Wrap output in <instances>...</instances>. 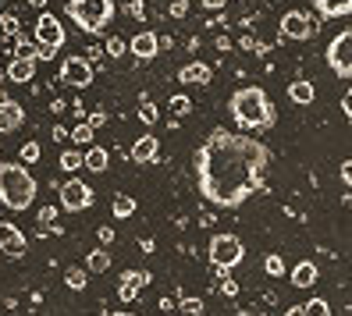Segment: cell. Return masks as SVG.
Segmentation results:
<instances>
[{
  "label": "cell",
  "instance_id": "6da1fadb",
  "mask_svg": "<svg viewBox=\"0 0 352 316\" xmlns=\"http://www.w3.org/2000/svg\"><path fill=\"white\" fill-rule=\"evenodd\" d=\"M267 146L256 142L250 132L214 128L206 142L196 150V188L214 206L232 210L245 203L263 181L267 171Z\"/></svg>",
  "mask_w": 352,
  "mask_h": 316
},
{
  "label": "cell",
  "instance_id": "7a4b0ae2",
  "mask_svg": "<svg viewBox=\"0 0 352 316\" xmlns=\"http://www.w3.org/2000/svg\"><path fill=\"white\" fill-rule=\"evenodd\" d=\"M228 111H232V117L242 132H260V128H271L274 124V107L260 86H242L228 100Z\"/></svg>",
  "mask_w": 352,
  "mask_h": 316
},
{
  "label": "cell",
  "instance_id": "3957f363",
  "mask_svg": "<svg viewBox=\"0 0 352 316\" xmlns=\"http://www.w3.org/2000/svg\"><path fill=\"white\" fill-rule=\"evenodd\" d=\"M36 178L29 171V163H0V203L8 210H25L36 199Z\"/></svg>",
  "mask_w": 352,
  "mask_h": 316
},
{
  "label": "cell",
  "instance_id": "277c9868",
  "mask_svg": "<svg viewBox=\"0 0 352 316\" xmlns=\"http://www.w3.org/2000/svg\"><path fill=\"white\" fill-rule=\"evenodd\" d=\"M65 11L82 32H103L114 18V0H68Z\"/></svg>",
  "mask_w": 352,
  "mask_h": 316
},
{
  "label": "cell",
  "instance_id": "5b68a950",
  "mask_svg": "<svg viewBox=\"0 0 352 316\" xmlns=\"http://www.w3.org/2000/svg\"><path fill=\"white\" fill-rule=\"evenodd\" d=\"M327 68L342 78H352V29L338 32L327 43Z\"/></svg>",
  "mask_w": 352,
  "mask_h": 316
},
{
  "label": "cell",
  "instance_id": "8992f818",
  "mask_svg": "<svg viewBox=\"0 0 352 316\" xmlns=\"http://www.w3.org/2000/svg\"><path fill=\"white\" fill-rule=\"evenodd\" d=\"M65 25H60V18L57 14H50V11H43L36 18V43H39V50H47V54H54V50H60L65 47Z\"/></svg>",
  "mask_w": 352,
  "mask_h": 316
},
{
  "label": "cell",
  "instance_id": "52a82bcc",
  "mask_svg": "<svg viewBox=\"0 0 352 316\" xmlns=\"http://www.w3.org/2000/svg\"><path fill=\"white\" fill-rule=\"evenodd\" d=\"M93 60L89 57H82V54H75V57H65V65H60V86H72V89H86V86H93Z\"/></svg>",
  "mask_w": 352,
  "mask_h": 316
},
{
  "label": "cell",
  "instance_id": "ba28073f",
  "mask_svg": "<svg viewBox=\"0 0 352 316\" xmlns=\"http://www.w3.org/2000/svg\"><path fill=\"white\" fill-rule=\"evenodd\" d=\"M210 260L221 270H232L242 263V242L235 235H214L210 238Z\"/></svg>",
  "mask_w": 352,
  "mask_h": 316
},
{
  "label": "cell",
  "instance_id": "9c48e42d",
  "mask_svg": "<svg viewBox=\"0 0 352 316\" xmlns=\"http://www.w3.org/2000/svg\"><path fill=\"white\" fill-rule=\"evenodd\" d=\"M60 206L68 210V214H82V210L93 206V188L82 181V178H72L60 185Z\"/></svg>",
  "mask_w": 352,
  "mask_h": 316
},
{
  "label": "cell",
  "instance_id": "30bf717a",
  "mask_svg": "<svg viewBox=\"0 0 352 316\" xmlns=\"http://www.w3.org/2000/svg\"><path fill=\"white\" fill-rule=\"evenodd\" d=\"M281 32H285L288 39H299V43H302V39H309V36L317 32V22H314L306 11H288V14L281 18Z\"/></svg>",
  "mask_w": 352,
  "mask_h": 316
},
{
  "label": "cell",
  "instance_id": "8fae6325",
  "mask_svg": "<svg viewBox=\"0 0 352 316\" xmlns=\"http://www.w3.org/2000/svg\"><path fill=\"white\" fill-rule=\"evenodd\" d=\"M25 249H29V242H25L22 231L11 221H0V252H8V256H25Z\"/></svg>",
  "mask_w": 352,
  "mask_h": 316
},
{
  "label": "cell",
  "instance_id": "7c38bea8",
  "mask_svg": "<svg viewBox=\"0 0 352 316\" xmlns=\"http://www.w3.org/2000/svg\"><path fill=\"white\" fill-rule=\"evenodd\" d=\"M129 50H132L139 60H153L157 50H160V36L150 32V29H142V32H135V39L129 43Z\"/></svg>",
  "mask_w": 352,
  "mask_h": 316
},
{
  "label": "cell",
  "instance_id": "4fadbf2b",
  "mask_svg": "<svg viewBox=\"0 0 352 316\" xmlns=\"http://www.w3.org/2000/svg\"><path fill=\"white\" fill-rule=\"evenodd\" d=\"M22 121H25L22 103H14V100H0V132H14V128H22Z\"/></svg>",
  "mask_w": 352,
  "mask_h": 316
},
{
  "label": "cell",
  "instance_id": "5bb4252c",
  "mask_svg": "<svg viewBox=\"0 0 352 316\" xmlns=\"http://www.w3.org/2000/svg\"><path fill=\"white\" fill-rule=\"evenodd\" d=\"M210 78H214V71L206 68V65H199V60H192V65H185V68L178 71L182 86H210Z\"/></svg>",
  "mask_w": 352,
  "mask_h": 316
},
{
  "label": "cell",
  "instance_id": "9a60e30c",
  "mask_svg": "<svg viewBox=\"0 0 352 316\" xmlns=\"http://www.w3.org/2000/svg\"><path fill=\"white\" fill-rule=\"evenodd\" d=\"M36 60H39V57H14L11 65H8V78L18 82V86L32 82V75H36Z\"/></svg>",
  "mask_w": 352,
  "mask_h": 316
},
{
  "label": "cell",
  "instance_id": "2e32d148",
  "mask_svg": "<svg viewBox=\"0 0 352 316\" xmlns=\"http://www.w3.org/2000/svg\"><path fill=\"white\" fill-rule=\"evenodd\" d=\"M320 18H345L352 14V0H314Z\"/></svg>",
  "mask_w": 352,
  "mask_h": 316
},
{
  "label": "cell",
  "instance_id": "e0dca14e",
  "mask_svg": "<svg viewBox=\"0 0 352 316\" xmlns=\"http://www.w3.org/2000/svg\"><path fill=\"white\" fill-rule=\"evenodd\" d=\"M157 135H139L135 139V146H132V160H139V163H150V160H157Z\"/></svg>",
  "mask_w": 352,
  "mask_h": 316
},
{
  "label": "cell",
  "instance_id": "ac0fdd59",
  "mask_svg": "<svg viewBox=\"0 0 352 316\" xmlns=\"http://www.w3.org/2000/svg\"><path fill=\"white\" fill-rule=\"evenodd\" d=\"M317 278H320V270H317V263H309V260H302V263L292 270V284H296V288H314Z\"/></svg>",
  "mask_w": 352,
  "mask_h": 316
},
{
  "label": "cell",
  "instance_id": "d6986e66",
  "mask_svg": "<svg viewBox=\"0 0 352 316\" xmlns=\"http://www.w3.org/2000/svg\"><path fill=\"white\" fill-rule=\"evenodd\" d=\"M317 89H314V82H306V78H296L292 86H288V100L292 103H314Z\"/></svg>",
  "mask_w": 352,
  "mask_h": 316
},
{
  "label": "cell",
  "instance_id": "ffe728a7",
  "mask_svg": "<svg viewBox=\"0 0 352 316\" xmlns=\"http://www.w3.org/2000/svg\"><path fill=\"white\" fill-rule=\"evenodd\" d=\"M107 163H111V157H107L103 146H89V150H86V171L103 174V171H107Z\"/></svg>",
  "mask_w": 352,
  "mask_h": 316
},
{
  "label": "cell",
  "instance_id": "44dd1931",
  "mask_svg": "<svg viewBox=\"0 0 352 316\" xmlns=\"http://www.w3.org/2000/svg\"><path fill=\"white\" fill-rule=\"evenodd\" d=\"M86 267L93 270V273H103V270H111V252H107V245H96L89 256H86Z\"/></svg>",
  "mask_w": 352,
  "mask_h": 316
},
{
  "label": "cell",
  "instance_id": "7402d4cb",
  "mask_svg": "<svg viewBox=\"0 0 352 316\" xmlns=\"http://www.w3.org/2000/svg\"><path fill=\"white\" fill-rule=\"evenodd\" d=\"M82 167H86V153H78V150L60 153V171H82Z\"/></svg>",
  "mask_w": 352,
  "mask_h": 316
},
{
  "label": "cell",
  "instance_id": "603a6c76",
  "mask_svg": "<svg viewBox=\"0 0 352 316\" xmlns=\"http://www.w3.org/2000/svg\"><path fill=\"white\" fill-rule=\"evenodd\" d=\"M111 210H114V217H118V221H125V217L135 214V199H132V196H114Z\"/></svg>",
  "mask_w": 352,
  "mask_h": 316
},
{
  "label": "cell",
  "instance_id": "cb8c5ba5",
  "mask_svg": "<svg viewBox=\"0 0 352 316\" xmlns=\"http://www.w3.org/2000/svg\"><path fill=\"white\" fill-rule=\"evenodd\" d=\"M168 111H171L175 117H185V114L192 111V100L185 96V93H178V96H171V100H168Z\"/></svg>",
  "mask_w": 352,
  "mask_h": 316
},
{
  "label": "cell",
  "instance_id": "d4e9b609",
  "mask_svg": "<svg viewBox=\"0 0 352 316\" xmlns=\"http://www.w3.org/2000/svg\"><path fill=\"white\" fill-rule=\"evenodd\" d=\"M93 124L89 121H82V124H75V128H72V142H78V146H86V142H93Z\"/></svg>",
  "mask_w": 352,
  "mask_h": 316
},
{
  "label": "cell",
  "instance_id": "484cf974",
  "mask_svg": "<svg viewBox=\"0 0 352 316\" xmlns=\"http://www.w3.org/2000/svg\"><path fill=\"white\" fill-rule=\"evenodd\" d=\"M302 316H331L327 299H309V302L302 306Z\"/></svg>",
  "mask_w": 352,
  "mask_h": 316
},
{
  "label": "cell",
  "instance_id": "4316f807",
  "mask_svg": "<svg viewBox=\"0 0 352 316\" xmlns=\"http://www.w3.org/2000/svg\"><path fill=\"white\" fill-rule=\"evenodd\" d=\"M65 281H68V288H72V291H82V288H86V273H82V267H68Z\"/></svg>",
  "mask_w": 352,
  "mask_h": 316
},
{
  "label": "cell",
  "instance_id": "83f0119b",
  "mask_svg": "<svg viewBox=\"0 0 352 316\" xmlns=\"http://www.w3.org/2000/svg\"><path fill=\"white\" fill-rule=\"evenodd\" d=\"M18 160H22V163H36V160H39V142H22Z\"/></svg>",
  "mask_w": 352,
  "mask_h": 316
},
{
  "label": "cell",
  "instance_id": "f1b7e54d",
  "mask_svg": "<svg viewBox=\"0 0 352 316\" xmlns=\"http://www.w3.org/2000/svg\"><path fill=\"white\" fill-rule=\"evenodd\" d=\"M139 121H142V124H157V103L142 100V103H139Z\"/></svg>",
  "mask_w": 352,
  "mask_h": 316
},
{
  "label": "cell",
  "instance_id": "f546056e",
  "mask_svg": "<svg viewBox=\"0 0 352 316\" xmlns=\"http://www.w3.org/2000/svg\"><path fill=\"white\" fill-rule=\"evenodd\" d=\"M103 50H107V57H125L129 43H125L121 36H111V39H107V47H103Z\"/></svg>",
  "mask_w": 352,
  "mask_h": 316
},
{
  "label": "cell",
  "instance_id": "4dcf8cb0",
  "mask_svg": "<svg viewBox=\"0 0 352 316\" xmlns=\"http://www.w3.org/2000/svg\"><path fill=\"white\" fill-rule=\"evenodd\" d=\"M135 295H139V284H135V281H125V278H121V288H118V299H121V302H132Z\"/></svg>",
  "mask_w": 352,
  "mask_h": 316
},
{
  "label": "cell",
  "instance_id": "1f68e13d",
  "mask_svg": "<svg viewBox=\"0 0 352 316\" xmlns=\"http://www.w3.org/2000/svg\"><path fill=\"white\" fill-rule=\"evenodd\" d=\"M263 270L271 273V278H281V273H285V260L281 256H267L263 260Z\"/></svg>",
  "mask_w": 352,
  "mask_h": 316
},
{
  "label": "cell",
  "instance_id": "d6a6232c",
  "mask_svg": "<svg viewBox=\"0 0 352 316\" xmlns=\"http://www.w3.org/2000/svg\"><path fill=\"white\" fill-rule=\"evenodd\" d=\"M18 29H22V25H18L14 14H0V32H4V36H18Z\"/></svg>",
  "mask_w": 352,
  "mask_h": 316
},
{
  "label": "cell",
  "instance_id": "836d02e7",
  "mask_svg": "<svg viewBox=\"0 0 352 316\" xmlns=\"http://www.w3.org/2000/svg\"><path fill=\"white\" fill-rule=\"evenodd\" d=\"M39 224H43V231H50V224H57V210L43 206V210H39Z\"/></svg>",
  "mask_w": 352,
  "mask_h": 316
},
{
  "label": "cell",
  "instance_id": "e575fe53",
  "mask_svg": "<svg viewBox=\"0 0 352 316\" xmlns=\"http://www.w3.org/2000/svg\"><path fill=\"white\" fill-rule=\"evenodd\" d=\"M168 11H171V18H185L189 14V0H171Z\"/></svg>",
  "mask_w": 352,
  "mask_h": 316
},
{
  "label": "cell",
  "instance_id": "d590c367",
  "mask_svg": "<svg viewBox=\"0 0 352 316\" xmlns=\"http://www.w3.org/2000/svg\"><path fill=\"white\" fill-rule=\"evenodd\" d=\"M121 278H125V281H135L139 288H142V284H150V273H146V270H142V273H139V270H125Z\"/></svg>",
  "mask_w": 352,
  "mask_h": 316
},
{
  "label": "cell",
  "instance_id": "8d00e7d4",
  "mask_svg": "<svg viewBox=\"0 0 352 316\" xmlns=\"http://www.w3.org/2000/svg\"><path fill=\"white\" fill-rule=\"evenodd\" d=\"M182 313L199 316V313H203V302H199V299H182Z\"/></svg>",
  "mask_w": 352,
  "mask_h": 316
},
{
  "label": "cell",
  "instance_id": "74e56055",
  "mask_svg": "<svg viewBox=\"0 0 352 316\" xmlns=\"http://www.w3.org/2000/svg\"><path fill=\"white\" fill-rule=\"evenodd\" d=\"M338 174H342V181H345V185L352 188V157H349V160L342 163V171H338Z\"/></svg>",
  "mask_w": 352,
  "mask_h": 316
},
{
  "label": "cell",
  "instance_id": "f35d334b",
  "mask_svg": "<svg viewBox=\"0 0 352 316\" xmlns=\"http://www.w3.org/2000/svg\"><path fill=\"white\" fill-rule=\"evenodd\" d=\"M129 14H132V18H142V14H146V4H142V0H132V4H129Z\"/></svg>",
  "mask_w": 352,
  "mask_h": 316
},
{
  "label": "cell",
  "instance_id": "ab89813d",
  "mask_svg": "<svg viewBox=\"0 0 352 316\" xmlns=\"http://www.w3.org/2000/svg\"><path fill=\"white\" fill-rule=\"evenodd\" d=\"M96 235H100V245H111L114 242V227H100Z\"/></svg>",
  "mask_w": 352,
  "mask_h": 316
},
{
  "label": "cell",
  "instance_id": "60d3db41",
  "mask_svg": "<svg viewBox=\"0 0 352 316\" xmlns=\"http://www.w3.org/2000/svg\"><path fill=\"white\" fill-rule=\"evenodd\" d=\"M342 114H345V117L352 121V89H349V93L342 96Z\"/></svg>",
  "mask_w": 352,
  "mask_h": 316
},
{
  "label": "cell",
  "instance_id": "b9f144b4",
  "mask_svg": "<svg viewBox=\"0 0 352 316\" xmlns=\"http://www.w3.org/2000/svg\"><path fill=\"white\" fill-rule=\"evenodd\" d=\"M221 291L228 295V299H235V295H239V284H235V281H228V278H224V284H221Z\"/></svg>",
  "mask_w": 352,
  "mask_h": 316
},
{
  "label": "cell",
  "instance_id": "7bdbcfd3",
  "mask_svg": "<svg viewBox=\"0 0 352 316\" xmlns=\"http://www.w3.org/2000/svg\"><path fill=\"white\" fill-rule=\"evenodd\" d=\"M199 4H203L206 11H217V8H224V0H199Z\"/></svg>",
  "mask_w": 352,
  "mask_h": 316
},
{
  "label": "cell",
  "instance_id": "ee69618b",
  "mask_svg": "<svg viewBox=\"0 0 352 316\" xmlns=\"http://www.w3.org/2000/svg\"><path fill=\"white\" fill-rule=\"evenodd\" d=\"M103 121H107V114H100V111H96V114H89V124H93V128H100Z\"/></svg>",
  "mask_w": 352,
  "mask_h": 316
},
{
  "label": "cell",
  "instance_id": "f6af8a7d",
  "mask_svg": "<svg viewBox=\"0 0 352 316\" xmlns=\"http://www.w3.org/2000/svg\"><path fill=\"white\" fill-rule=\"evenodd\" d=\"M285 316H302V306H292V309H288Z\"/></svg>",
  "mask_w": 352,
  "mask_h": 316
},
{
  "label": "cell",
  "instance_id": "bcb514c9",
  "mask_svg": "<svg viewBox=\"0 0 352 316\" xmlns=\"http://www.w3.org/2000/svg\"><path fill=\"white\" fill-rule=\"evenodd\" d=\"M29 4H32V8H43V4H47V0H29Z\"/></svg>",
  "mask_w": 352,
  "mask_h": 316
},
{
  "label": "cell",
  "instance_id": "7dc6e473",
  "mask_svg": "<svg viewBox=\"0 0 352 316\" xmlns=\"http://www.w3.org/2000/svg\"><path fill=\"white\" fill-rule=\"evenodd\" d=\"M111 316H135V313H111Z\"/></svg>",
  "mask_w": 352,
  "mask_h": 316
}]
</instances>
